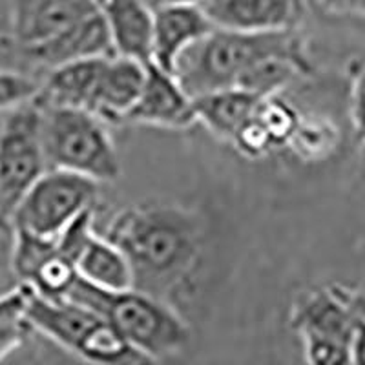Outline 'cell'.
I'll return each instance as SVG.
<instances>
[{
	"mask_svg": "<svg viewBox=\"0 0 365 365\" xmlns=\"http://www.w3.org/2000/svg\"><path fill=\"white\" fill-rule=\"evenodd\" d=\"M115 243L133 272V287L159 296V291L187 278L197 263L203 230L187 208L143 203L115 214L103 234Z\"/></svg>",
	"mask_w": 365,
	"mask_h": 365,
	"instance_id": "obj_1",
	"label": "cell"
},
{
	"mask_svg": "<svg viewBox=\"0 0 365 365\" xmlns=\"http://www.w3.org/2000/svg\"><path fill=\"white\" fill-rule=\"evenodd\" d=\"M272 57L291 58L307 71L311 68L298 29L247 34L214 28L179 57L174 75L194 99L210 91L236 88L243 73Z\"/></svg>",
	"mask_w": 365,
	"mask_h": 365,
	"instance_id": "obj_2",
	"label": "cell"
},
{
	"mask_svg": "<svg viewBox=\"0 0 365 365\" xmlns=\"http://www.w3.org/2000/svg\"><path fill=\"white\" fill-rule=\"evenodd\" d=\"M66 299L99 312L139 351L155 361L187 347L190 331L185 319L163 298L139 291H104L77 279Z\"/></svg>",
	"mask_w": 365,
	"mask_h": 365,
	"instance_id": "obj_3",
	"label": "cell"
},
{
	"mask_svg": "<svg viewBox=\"0 0 365 365\" xmlns=\"http://www.w3.org/2000/svg\"><path fill=\"white\" fill-rule=\"evenodd\" d=\"M28 319L48 336L91 365H155L133 347L108 319L71 299H46L29 287Z\"/></svg>",
	"mask_w": 365,
	"mask_h": 365,
	"instance_id": "obj_4",
	"label": "cell"
},
{
	"mask_svg": "<svg viewBox=\"0 0 365 365\" xmlns=\"http://www.w3.org/2000/svg\"><path fill=\"white\" fill-rule=\"evenodd\" d=\"M42 146L48 168L101 182L120 175L112 135L99 117L79 108H42Z\"/></svg>",
	"mask_w": 365,
	"mask_h": 365,
	"instance_id": "obj_5",
	"label": "cell"
},
{
	"mask_svg": "<svg viewBox=\"0 0 365 365\" xmlns=\"http://www.w3.org/2000/svg\"><path fill=\"white\" fill-rule=\"evenodd\" d=\"M99 182L61 168H48L22 195L8 223L42 237H57L83 212L96 205Z\"/></svg>",
	"mask_w": 365,
	"mask_h": 365,
	"instance_id": "obj_6",
	"label": "cell"
},
{
	"mask_svg": "<svg viewBox=\"0 0 365 365\" xmlns=\"http://www.w3.org/2000/svg\"><path fill=\"white\" fill-rule=\"evenodd\" d=\"M48 170L37 103L13 110L0 128V221H8L29 187Z\"/></svg>",
	"mask_w": 365,
	"mask_h": 365,
	"instance_id": "obj_7",
	"label": "cell"
},
{
	"mask_svg": "<svg viewBox=\"0 0 365 365\" xmlns=\"http://www.w3.org/2000/svg\"><path fill=\"white\" fill-rule=\"evenodd\" d=\"M11 31L21 51L41 63L55 42L96 15L93 0H9Z\"/></svg>",
	"mask_w": 365,
	"mask_h": 365,
	"instance_id": "obj_8",
	"label": "cell"
},
{
	"mask_svg": "<svg viewBox=\"0 0 365 365\" xmlns=\"http://www.w3.org/2000/svg\"><path fill=\"white\" fill-rule=\"evenodd\" d=\"M197 6L214 28L269 34L298 29L307 0H201Z\"/></svg>",
	"mask_w": 365,
	"mask_h": 365,
	"instance_id": "obj_9",
	"label": "cell"
},
{
	"mask_svg": "<svg viewBox=\"0 0 365 365\" xmlns=\"http://www.w3.org/2000/svg\"><path fill=\"white\" fill-rule=\"evenodd\" d=\"M125 123L159 126V128H190L195 125L194 101L174 73L146 63L145 84Z\"/></svg>",
	"mask_w": 365,
	"mask_h": 365,
	"instance_id": "obj_10",
	"label": "cell"
},
{
	"mask_svg": "<svg viewBox=\"0 0 365 365\" xmlns=\"http://www.w3.org/2000/svg\"><path fill=\"white\" fill-rule=\"evenodd\" d=\"M214 29L197 4H166L154 8L150 63L174 73L185 51Z\"/></svg>",
	"mask_w": 365,
	"mask_h": 365,
	"instance_id": "obj_11",
	"label": "cell"
},
{
	"mask_svg": "<svg viewBox=\"0 0 365 365\" xmlns=\"http://www.w3.org/2000/svg\"><path fill=\"white\" fill-rule=\"evenodd\" d=\"M101 13L113 55L150 63L154 9L146 0H93Z\"/></svg>",
	"mask_w": 365,
	"mask_h": 365,
	"instance_id": "obj_12",
	"label": "cell"
},
{
	"mask_svg": "<svg viewBox=\"0 0 365 365\" xmlns=\"http://www.w3.org/2000/svg\"><path fill=\"white\" fill-rule=\"evenodd\" d=\"M145 77L146 63L120 55H110L101 71L88 112L99 117L104 125L125 123L126 113L141 93Z\"/></svg>",
	"mask_w": 365,
	"mask_h": 365,
	"instance_id": "obj_13",
	"label": "cell"
},
{
	"mask_svg": "<svg viewBox=\"0 0 365 365\" xmlns=\"http://www.w3.org/2000/svg\"><path fill=\"white\" fill-rule=\"evenodd\" d=\"M292 327L299 338L316 336L353 345L358 318L332 287L307 292L296 302Z\"/></svg>",
	"mask_w": 365,
	"mask_h": 365,
	"instance_id": "obj_14",
	"label": "cell"
},
{
	"mask_svg": "<svg viewBox=\"0 0 365 365\" xmlns=\"http://www.w3.org/2000/svg\"><path fill=\"white\" fill-rule=\"evenodd\" d=\"M106 57L77 58L50 68L35 103L42 108H90Z\"/></svg>",
	"mask_w": 365,
	"mask_h": 365,
	"instance_id": "obj_15",
	"label": "cell"
},
{
	"mask_svg": "<svg viewBox=\"0 0 365 365\" xmlns=\"http://www.w3.org/2000/svg\"><path fill=\"white\" fill-rule=\"evenodd\" d=\"M195 123L207 126L210 133L232 141L237 130L256 113L262 99L241 88H225L194 97Z\"/></svg>",
	"mask_w": 365,
	"mask_h": 365,
	"instance_id": "obj_16",
	"label": "cell"
},
{
	"mask_svg": "<svg viewBox=\"0 0 365 365\" xmlns=\"http://www.w3.org/2000/svg\"><path fill=\"white\" fill-rule=\"evenodd\" d=\"M75 269L83 282L97 289L125 291L133 287V272L125 252L99 232L93 234L83 247Z\"/></svg>",
	"mask_w": 365,
	"mask_h": 365,
	"instance_id": "obj_17",
	"label": "cell"
},
{
	"mask_svg": "<svg viewBox=\"0 0 365 365\" xmlns=\"http://www.w3.org/2000/svg\"><path fill=\"white\" fill-rule=\"evenodd\" d=\"M28 296L26 283L0 296V361L17 351L34 331L28 319Z\"/></svg>",
	"mask_w": 365,
	"mask_h": 365,
	"instance_id": "obj_18",
	"label": "cell"
},
{
	"mask_svg": "<svg viewBox=\"0 0 365 365\" xmlns=\"http://www.w3.org/2000/svg\"><path fill=\"white\" fill-rule=\"evenodd\" d=\"M299 71L307 70L291 58H267L250 68L247 73H243V77L237 81L236 88L249 91L259 99H269V97L278 96L296 75H299Z\"/></svg>",
	"mask_w": 365,
	"mask_h": 365,
	"instance_id": "obj_19",
	"label": "cell"
},
{
	"mask_svg": "<svg viewBox=\"0 0 365 365\" xmlns=\"http://www.w3.org/2000/svg\"><path fill=\"white\" fill-rule=\"evenodd\" d=\"M13 272L22 283H28L34 278L38 267L57 252V240L55 237H42L24 230H13Z\"/></svg>",
	"mask_w": 365,
	"mask_h": 365,
	"instance_id": "obj_20",
	"label": "cell"
},
{
	"mask_svg": "<svg viewBox=\"0 0 365 365\" xmlns=\"http://www.w3.org/2000/svg\"><path fill=\"white\" fill-rule=\"evenodd\" d=\"M256 117L262 123L263 128H265L267 135L270 137L274 148L291 141L292 133H294L299 120L296 110L289 106L285 101L278 99V96L262 99V103H259L256 110Z\"/></svg>",
	"mask_w": 365,
	"mask_h": 365,
	"instance_id": "obj_21",
	"label": "cell"
},
{
	"mask_svg": "<svg viewBox=\"0 0 365 365\" xmlns=\"http://www.w3.org/2000/svg\"><path fill=\"white\" fill-rule=\"evenodd\" d=\"M41 93V83L26 73L0 70V112L13 110L34 103Z\"/></svg>",
	"mask_w": 365,
	"mask_h": 365,
	"instance_id": "obj_22",
	"label": "cell"
},
{
	"mask_svg": "<svg viewBox=\"0 0 365 365\" xmlns=\"http://www.w3.org/2000/svg\"><path fill=\"white\" fill-rule=\"evenodd\" d=\"M230 143L236 146L240 154L247 155V158H259V155H265L269 150L274 148L270 137L267 135L262 123L257 120L256 113L237 130Z\"/></svg>",
	"mask_w": 365,
	"mask_h": 365,
	"instance_id": "obj_23",
	"label": "cell"
},
{
	"mask_svg": "<svg viewBox=\"0 0 365 365\" xmlns=\"http://www.w3.org/2000/svg\"><path fill=\"white\" fill-rule=\"evenodd\" d=\"M351 115L356 132L365 137V61H358L353 68V84H351Z\"/></svg>",
	"mask_w": 365,
	"mask_h": 365,
	"instance_id": "obj_24",
	"label": "cell"
},
{
	"mask_svg": "<svg viewBox=\"0 0 365 365\" xmlns=\"http://www.w3.org/2000/svg\"><path fill=\"white\" fill-rule=\"evenodd\" d=\"M336 294L351 309L354 316L365 324V287H340L332 285Z\"/></svg>",
	"mask_w": 365,
	"mask_h": 365,
	"instance_id": "obj_25",
	"label": "cell"
},
{
	"mask_svg": "<svg viewBox=\"0 0 365 365\" xmlns=\"http://www.w3.org/2000/svg\"><path fill=\"white\" fill-rule=\"evenodd\" d=\"M351 365H365V324L360 319L351 345Z\"/></svg>",
	"mask_w": 365,
	"mask_h": 365,
	"instance_id": "obj_26",
	"label": "cell"
},
{
	"mask_svg": "<svg viewBox=\"0 0 365 365\" xmlns=\"http://www.w3.org/2000/svg\"><path fill=\"white\" fill-rule=\"evenodd\" d=\"M318 8H322L327 13H334V15H344V13H351V2L353 0H312Z\"/></svg>",
	"mask_w": 365,
	"mask_h": 365,
	"instance_id": "obj_27",
	"label": "cell"
},
{
	"mask_svg": "<svg viewBox=\"0 0 365 365\" xmlns=\"http://www.w3.org/2000/svg\"><path fill=\"white\" fill-rule=\"evenodd\" d=\"M152 9L166 4H200L201 0H146Z\"/></svg>",
	"mask_w": 365,
	"mask_h": 365,
	"instance_id": "obj_28",
	"label": "cell"
},
{
	"mask_svg": "<svg viewBox=\"0 0 365 365\" xmlns=\"http://www.w3.org/2000/svg\"><path fill=\"white\" fill-rule=\"evenodd\" d=\"M351 13L365 17V0H353L351 2Z\"/></svg>",
	"mask_w": 365,
	"mask_h": 365,
	"instance_id": "obj_29",
	"label": "cell"
}]
</instances>
